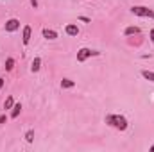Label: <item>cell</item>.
I'll use <instances>...</instances> for the list:
<instances>
[{
  "label": "cell",
  "mask_w": 154,
  "mask_h": 152,
  "mask_svg": "<svg viewBox=\"0 0 154 152\" xmlns=\"http://www.w3.org/2000/svg\"><path fill=\"white\" fill-rule=\"evenodd\" d=\"M106 123H109L111 127H115L118 131H125L127 129V118L122 116V114H108L106 116Z\"/></svg>",
  "instance_id": "cell-1"
},
{
  "label": "cell",
  "mask_w": 154,
  "mask_h": 152,
  "mask_svg": "<svg viewBox=\"0 0 154 152\" xmlns=\"http://www.w3.org/2000/svg\"><path fill=\"white\" fill-rule=\"evenodd\" d=\"M131 11H133V14H136V16H149V18H152V20H154V11H152V9H149V7L134 5Z\"/></svg>",
  "instance_id": "cell-2"
},
{
  "label": "cell",
  "mask_w": 154,
  "mask_h": 152,
  "mask_svg": "<svg viewBox=\"0 0 154 152\" xmlns=\"http://www.w3.org/2000/svg\"><path fill=\"white\" fill-rule=\"evenodd\" d=\"M100 52H95V50H90V48H81L79 52H77V61L79 63H82V61H86L88 57H91V56H99Z\"/></svg>",
  "instance_id": "cell-3"
},
{
  "label": "cell",
  "mask_w": 154,
  "mask_h": 152,
  "mask_svg": "<svg viewBox=\"0 0 154 152\" xmlns=\"http://www.w3.org/2000/svg\"><path fill=\"white\" fill-rule=\"evenodd\" d=\"M18 29H20V22H18L16 18H11V20L5 22V31H7V32H14V31H18Z\"/></svg>",
  "instance_id": "cell-4"
},
{
  "label": "cell",
  "mask_w": 154,
  "mask_h": 152,
  "mask_svg": "<svg viewBox=\"0 0 154 152\" xmlns=\"http://www.w3.org/2000/svg\"><path fill=\"white\" fill-rule=\"evenodd\" d=\"M22 41H23L25 45L31 41V27H29V25H25V27H23V38H22Z\"/></svg>",
  "instance_id": "cell-5"
},
{
  "label": "cell",
  "mask_w": 154,
  "mask_h": 152,
  "mask_svg": "<svg viewBox=\"0 0 154 152\" xmlns=\"http://www.w3.org/2000/svg\"><path fill=\"white\" fill-rule=\"evenodd\" d=\"M43 36H45L47 39H56L57 38V32L52 31V29H43Z\"/></svg>",
  "instance_id": "cell-6"
},
{
  "label": "cell",
  "mask_w": 154,
  "mask_h": 152,
  "mask_svg": "<svg viewBox=\"0 0 154 152\" xmlns=\"http://www.w3.org/2000/svg\"><path fill=\"white\" fill-rule=\"evenodd\" d=\"M65 32H66L68 36H77V34H79V29H77V25H66Z\"/></svg>",
  "instance_id": "cell-7"
},
{
  "label": "cell",
  "mask_w": 154,
  "mask_h": 152,
  "mask_svg": "<svg viewBox=\"0 0 154 152\" xmlns=\"http://www.w3.org/2000/svg\"><path fill=\"white\" fill-rule=\"evenodd\" d=\"M138 32H140V29H138V27H127V29L124 31V34H125V36H131V34H138Z\"/></svg>",
  "instance_id": "cell-8"
},
{
  "label": "cell",
  "mask_w": 154,
  "mask_h": 152,
  "mask_svg": "<svg viewBox=\"0 0 154 152\" xmlns=\"http://www.w3.org/2000/svg\"><path fill=\"white\" fill-rule=\"evenodd\" d=\"M74 86H75V82L70 81V79H63L61 81V88H74Z\"/></svg>",
  "instance_id": "cell-9"
},
{
  "label": "cell",
  "mask_w": 154,
  "mask_h": 152,
  "mask_svg": "<svg viewBox=\"0 0 154 152\" xmlns=\"http://www.w3.org/2000/svg\"><path fill=\"white\" fill-rule=\"evenodd\" d=\"M22 111V104H16V106H13V113H11V118H16L18 114Z\"/></svg>",
  "instance_id": "cell-10"
},
{
  "label": "cell",
  "mask_w": 154,
  "mask_h": 152,
  "mask_svg": "<svg viewBox=\"0 0 154 152\" xmlns=\"http://www.w3.org/2000/svg\"><path fill=\"white\" fill-rule=\"evenodd\" d=\"M39 65H41V59H39V57H34V61H32V66H31V70H32V72H38V70H39Z\"/></svg>",
  "instance_id": "cell-11"
},
{
  "label": "cell",
  "mask_w": 154,
  "mask_h": 152,
  "mask_svg": "<svg viewBox=\"0 0 154 152\" xmlns=\"http://www.w3.org/2000/svg\"><path fill=\"white\" fill-rule=\"evenodd\" d=\"M142 75L145 77L147 81H151V82H154V72H149V70H143V72H142Z\"/></svg>",
  "instance_id": "cell-12"
},
{
  "label": "cell",
  "mask_w": 154,
  "mask_h": 152,
  "mask_svg": "<svg viewBox=\"0 0 154 152\" xmlns=\"http://www.w3.org/2000/svg\"><path fill=\"white\" fill-rule=\"evenodd\" d=\"M11 108H13V97H7L4 102V109H11Z\"/></svg>",
  "instance_id": "cell-13"
},
{
  "label": "cell",
  "mask_w": 154,
  "mask_h": 152,
  "mask_svg": "<svg viewBox=\"0 0 154 152\" xmlns=\"http://www.w3.org/2000/svg\"><path fill=\"white\" fill-rule=\"evenodd\" d=\"M25 140L31 143V141L34 140V131H27V132H25Z\"/></svg>",
  "instance_id": "cell-14"
},
{
  "label": "cell",
  "mask_w": 154,
  "mask_h": 152,
  "mask_svg": "<svg viewBox=\"0 0 154 152\" xmlns=\"http://www.w3.org/2000/svg\"><path fill=\"white\" fill-rule=\"evenodd\" d=\"M13 66H14V59H11V57H9V59H7V63H5V68H7V70H13Z\"/></svg>",
  "instance_id": "cell-15"
},
{
  "label": "cell",
  "mask_w": 154,
  "mask_h": 152,
  "mask_svg": "<svg viewBox=\"0 0 154 152\" xmlns=\"http://www.w3.org/2000/svg\"><path fill=\"white\" fill-rule=\"evenodd\" d=\"M31 4H32V7H38V0H31Z\"/></svg>",
  "instance_id": "cell-16"
},
{
  "label": "cell",
  "mask_w": 154,
  "mask_h": 152,
  "mask_svg": "<svg viewBox=\"0 0 154 152\" xmlns=\"http://www.w3.org/2000/svg\"><path fill=\"white\" fill-rule=\"evenodd\" d=\"M151 39H152V43H154V29L151 31Z\"/></svg>",
  "instance_id": "cell-17"
},
{
  "label": "cell",
  "mask_w": 154,
  "mask_h": 152,
  "mask_svg": "<svg viewBox=\"0 0 154 152\" xmlns=\"http://www.w3.org/2000/svg\"><path fill=\"white\" fill-rule=\"evenodd\" d=\"M2 86H4V79H0V88H2Z\"/></svg>",
  "instance_id": "cell-18"
},
{
  "label": "cell",
  "mask_w": 154,
  "mask_h": 152,
  "mask_svg": "<svg viewBox=\"0 0 154 152\" xmlns=\"http://www.w3.org/2000/svg\"><path fill=\"white\" fill-rule=\"evenodd\" d=\"M151 152H154V145H152V147H151Z\"/></svg>",
  "instance_id": "cell-19"
}]
</instances>
